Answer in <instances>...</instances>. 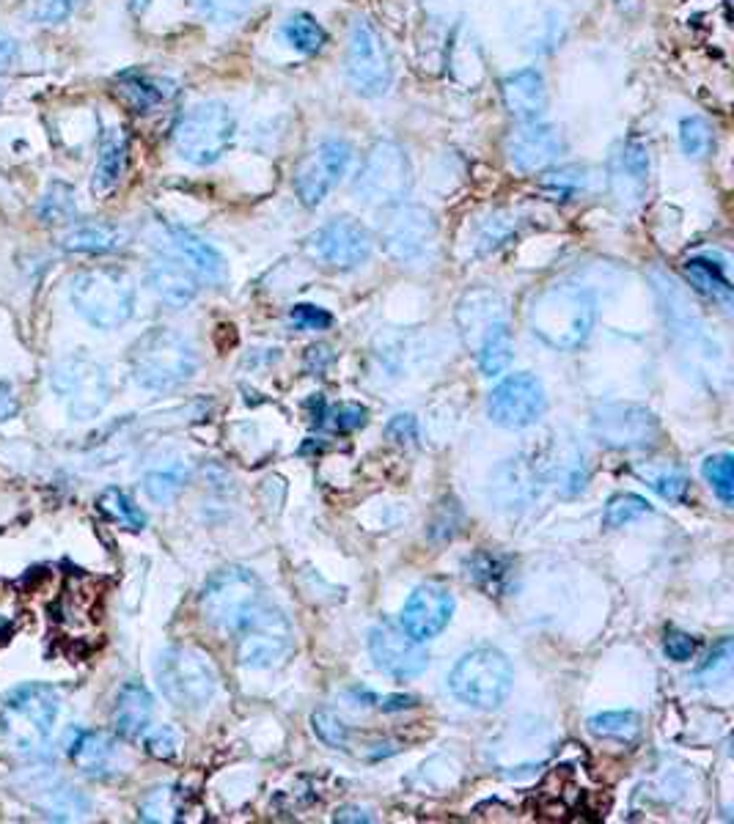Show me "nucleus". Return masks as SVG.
<instances>
[{
  "label": "nucleus",
  "instance_id": "f257e3e1",
  "mask_svg": "<svg viewBox=\"0 0 734 824\" xmlns=\"http://www.w3.org/2000/svg\"><path fill=\"white\" fill-rule=\"evenodd\" d=\"M597 302L587 289L572 284H553L542 289L529 306V327L547 347L578 349L592 336Z\"/></svg>",
  "mask_w": 734,
  "mask_h": 824
},
{
  "label": "nucleus",
  "instance_id": "f03ea898",
  "mask_svg": "<svg viewBox=\"0 0 734 824\" xmlns=\"http://www.w3.org/2000/svg\"><path fill=\"white\" fill-rule=\"evenodd\" d=\"M58 695L47 684H20L0 704V739L20 759H36L50 742Z\"/></svg>",
  "mask_w": 734,
  "mask_h": 824
},
{
  "label": "nucleus",
  "instance_id": "7ed1b4c3",
  "mask_svg": "<svg viewBox=\"0 0 734 824\" xmlns=\"http://www.w3.org/2000/svg\"><path fill=\"white\" fill-rule=\"evenodd\" d=\"M199 369L196 347L171 327L146 330L130 349V371L149 391H171L185 385Z\"/></svg>",
  "mask_w": 734,
  "mask_h": 824
},
{
  "label": "nucleus",
  "instance_id": "20e7f679",
  "mask_svg": "<svg viewBox=\"0 0 734 824\" xmlns=\"http://www.w3.org/2000/svg\"><path fill=\"white\" fill-rule=\"evenodd\" d=\"M69 300L88 324L116 330L135 313V284L119 267H88L72 278Z\"/></svg>",
  "mask_w": 734,
  "mask_h": 824
},
{
  "label": "nucleus",
  "instance_id": "39448f33",
  "mask_svg": "<svg viewBox=\"0 0 734 824\" xmlns=\"http://www.w3.org/2000/svg\"><path fill=\"white\" fill-rule=\"evenodd\" d=\"M234 135H237V119L234 110L226 103L217 99H204L185 110L174 124V152L185 163L196 168L215 165L223 154L232 148Z\"/></svg>",
  "mask_w": 734,
  "mask_h": 824
},
{
  "label": "nucleus",
  "instance_id": "423d86ee",
  "mask_svg": "<svg viewBox=\"0 0 734 824\" xmlns=\"http://www.w3.org/2000/svg\"><path fill=\"white\" fill-rule=\"evenodd\" d=\"M159 690L177 709H204L215 695L217 668L215 659L199 646H171L157 657L154 666Z\"/></svg>",
  "mask_w": 734,
  "mask_h": 824
},
{
  "label": "nucleus",
  "instance_id": "0eeeda50",
  "mask_svg": "<svg viewBox=\"0 0 734 824\" xmlns=\"http://www.w3.org/2000/svg\"><path fill=\"white\" fill-rule=\"evenodd\" d=\"M262 583L242 566L217 569L199 597L201 619L221 635H237L242 621L262 602Z\"/></svg>",
  "mask_w": 734,
  "mask_h": 824
},
{
  "label": "nucleus",
  "instance_id": "6e6552de",
  "mask_svg": "<svg viewBox=\"0 0 734 824\" xmlns=\"http://www.w3.org/2000/svg\"><path fill=\"white\" fill-rule=\"evenodd\" d=\"M413 188V165L407 152L393 141H377L366 152L353 179V193L371 210H391L402 204Z\"/></svg>",
  "mask_w": 734,
  "mask_h": 824
},
{
  "label": "nucleus",
  "instance_id": "1a4fd4ad",
  "mask_svg": "<svg viewBox=\"0 0 734 824\" xmlns=\"http://www.w3.org/2000/svg\"><path fill=\"white\" fill-rule=\"evenodd\" d=\"M514 673L507 654L498 648H473L454 666L449 688L462 704L476 709H498L512 690Z\"/></svg>",
  "mask_w": 734,
  "mask_h": 824
},
{
  "label": "nucleus",
  "instance_id": "9d476101",
  "mask_svg": "<svg viewBox=\"0 0 734 824\" xmlns=\"http://www.w3.org/2000/svg\"><path fill=\"white\" fill-rule=\"evenodd\" d=\"M295 652V630L292 621L286 619L284 610L275 605L262 602L257 605L242 626L237 630V659L239 666L257 668V671H270L281 668Z\"/></svg>",
  "mask_w": 734,
  "mask_h": 824
},
{
  "label": "nucleus",
  "instance_id": "9b49d317",
  "mask_svg": "<svg viewBox=\"0 0 734 824\" xmlns=\"http://www.w3.org/2000/svg\"><path fill=\"white\" fill-rule=\"evenodd\" d=\"M347 80L360 97H382L393 83V61L386 39L369 20L358 17L350 28Z\"/></svg>",
  "mask_w": 734,
  "mask_h": 824
},
{
  "label": "nucleus",
  "instance_id": "f8f14e48",
  "mask_svg": "<svg viewBox=\"0 0 734 824\" xmlns=\"http://www.w3.org/2000/svg\"><path fill=\"white\" fill-rule=\"evenodd\" d=\"M52 387L78 421L103 413L110 398L108 371L86 355H69L52 369Z\"/></svg>",
  "mask_w": 734,
  "mask_h": 824
},
{
  "label": "nucleus",
  "instance_id": "ddd939ff",
  "mask_svg": "<svg viewBox=\"0 0 734 824\" xmlns=\"http://www.w3.org/2000/svg\"><path fill=\"white\" fill-rule=\"evenodd\" d=\"M380 239L393 262H416L438 239V220L427 206L396 204L382 217Z\"/></svg>",
  "mask_w": 734,
  "mask_h": 824
},
{
  "label": "nucleus",
  "instance_id": "4468645a",
  "mask_svg": "<svg viewBox=\"0 0 734 824\" xmlns=\"http://www.w3.org/2000/svg\"><path fill=\"white\" fill-rule=\"evenodd\" d=\"M375 239L364 223L353 217H333L311 234L308 251L333 270H355L369 262Z\"/></svg>",
  "mask_w": 734,
  "mask_h": 824
},
{
  "label": "nucleus",
  "instance_id": "2eb2a0df",
  "mask_svg": "<svg viewBox=\"0 0 734 824\" xmlns=\"http://www.w3.org/2000/svg\"><path fill=\"white\" fill-rule=\"evenodd\" d=\"M353 159V146L347 141H322L295 171V193L303 206H319L328 193L339 184V179L347 174V165Z\"/></svg>",
  "mask_w": 734,
  "mask_h": 824
},
{
  "label": "nucleus",
  "instance_id": "dca6fc26",
  "mask_svg": "<svg viewBox=\"0 0 734 824\" xmlns=\"http://www.w3.org/2000/svg\"><path fill=\"white\" fill-rule=\"evenodd\" d=\"M369 654L382 673L396 679L418 677L429 666L424 641L413 637L402 624H393V621H380L369 632Z\"/></svg>",
  "mask_w": 734,
  "mask_h": 824
},
{
  "label": "nucleus",
  "instance_id": "f3484780",
  "mask_svg": "<svg viewBox=\"0 0 734 824\" xmlns=\"http://www.w3.org/2000/svg\"><path fill=\"white\" fill-rule=\"evenodd\" d=\"M487 413L493 423L504 429H525L545 413V391L531 374H514L493 387L487 398Z\"/></svg>",
  "mask_w": 734,
  "mask_h": 824
},
{
  "label": "nucleus",
  "instance_id": "a211bd4d",
  "mask_svg": "<svg viewBox=\"0 0 734 824\" xmlns=\"http://www.w3.org/2000/svg\"><path fill=\"white\" fill-rule=\"evenodd\" d=\"M594 434L611 449H647L658 438V421L649 409L636 404H611L597 409Z\"/></svg>",
  "mask_w": 734,
  "mask_h": 824
},
{
  "label": "nucleus",
  "instance_id": "6ab92c4d",
  "mask_svg": "<svg viewBox=\"0 0 734 824\" xmlns=\"http://www.w3.org/2000/svg\"><path fill=\"white\" fill-rule=\"evenodd\" d=\"M451 613H454L451 588L440 581H429L422 583L404 605L402 626L418 641H429L449 626Z\"/></svg>",
  "mask_w": 734,
  "mask_h": 824
},
{
  "label": "nucleus",
  "instance_id": "aec40b11",
  "mask_svg": "<svg viewBox=\"0 0 734 824\" xmlns=\"http://www.w3.org/2000/svg\"><path fill=\"white\" fill-rule=\"evenodd\" d=\"M509 165L520 174H536L561 152V138L545 121H520L504 143Z\"/></svg>",
  "mask_w": 734,
  "mask_h": 824
},
{
  "label": "nucleus",
  "instance_id": "412c9836",
  "mask_svg": "<svg viewBox=\"0 0 734 824\" xmlns=\"http://www.w3.org/2000/svg\"><path fill=\"white\" fill-rule=\"evenodd\" d=\"M457 322H460L462 338H465L467 349L476 353L496 330L509 327L507 302H504V297L493 289H473L460 300Z\"/></svg>",
  "mask_w": 734,
  "mask_h": 824
},
{
  "label": "nucleus",
  "instance_id": "4be33fe9",
  "mask_svg": "<svg viewBox=\"0 0 734 824\" xmlns=\"http://www.w3.org/2000/svg\"><path fill=\"white\" fill-rule=\"evenodd\" d=\"M611 193L621 206L641 204L649 184V148L641 141H625L611 157Z\"/></svg>",
  "mask_w": 734,
  "mask_h": 824
},
{
  "label": "nucleus",
  "instance_id": "5701e85b",
  "mask_svg": "<svg viewBox=\"0 0 734 824\" xmlns=\"http://www.w3.org/2000/svg\"><path fill=\"white\" fill-rule=\"evenodd\" d=\"M501 99L518 121H540L547 110V86L540 69H520L504 77Z\"/></svg>",
  "mask_w": 734,
  "mask_h": 824
},
{
  "label": "nucleus",
  "instance_id": "b1692460",
  "mask_svg": "<svg viewBox=\"0 0 734 824\" xmlns=\"http://www.w3.org/2000/svg\"><path fill=\"white\" fill-rule=\"evenodd\" d=\"M168 242H171V248H174V256L182 259V262L188 264L196 275H199V280H206V284H215V286L226 284V278H228L226 259H223L221 251L212 248L206 239H201L199 234L188 231V228H182V226H171L168 228Z\"/></svg>",
  "mask_w": 734,
  "mask_h": 824
},
{
  "label": "nucleus",
  "instance_id": "393cba45",
  "mask_svg": "<svg viewBox=\"0 0 734 824\" xmlns=\"http://www.w3.org/2000/svg\"><path fill=\"white\" fill-rule=\"evenodd\" d=\"M149 286L171 308H185L199 295V275L177 256H159L149 264Z\"/></svg>",
  "mask_w": 734,
  "mask_h": 824
},
{
  "label": "nucleus",
  "instance_id": "a878e982",
  "mask_svg": "<svg viewBox=\"0 0 734 824\" xmlns=\"http://www.w3.org/2000/svg\"><path fill=\"white\" fill-rule=\"evenodd\" d=\"M114 94L132 114H152L154 108L171 99L174 83L166 77L141 72V69H127V72H119L114 77Z\"/></svg>",
  "mask_w": 734,
  "mask_h": 824
},
{
  "label": "nucleus",
  "instance_id": "bb28decb",
  "mask_svg": "<svg viewBox=\"0 0 734 824\" xmlns=\"http://www.w3.org/2000/svg\"><path fill=\"white\" fill-rule=\"evenodd\" d=\"M74 767L86 773L88 778H110L121 769V751L110 733L103 731H80L69 745Z\"/></svg>",
  "mask_w": 734,
  "mask_h": 824
},
{
  "label": "nucleus",
  "instance_id": "cd10ccee",
  "mask_svg": "<svg viewBox=\"0 0 734 824\" xmlns=\"http://www.w3.org/2000/svg\"><path fill=\"white\" fill-rule=\"evenodd\" d=\"M564 17L561 12L550 7H525L514 14L512 31L518 36L520 47L529 52H550L564 39Z\"/></svg>",
  "mask_w": 734,
  "mask_h": 824
},
{
  "label": "nucleus",
  "instance_id": "c85d7f7f",
  "mask_svg": "<svg viewBox=\"0 0 734 824\" xmlns=\"http://www.w3.org/2000/svg\"><path fill=\"white\" fill-rule=\"evenodd\" d=\"M127 157H130V141H127L125 130H119V127L105 130L103 141H99L97 165H94V195L103 199V195H110L119 188V182L125 179L127 171Z\"/></svg>",
  "mask_w": 734,
  "mask_h": 824
},
{
  "label": "nucleus",
  "instance_id": "c756f323",
  "mask_svg": "<svg viewBox=\"0 0 734 824\" xmlns=\"http://www.w3.org/2000/svg\"><path fill=\"white\" fill-rule=\"evenodd\" d=\"M154 701L141 682H127L114 704V731L121 739H138L152 723Z\"/></svg>",
  "mask_w": 734,
  "mask_h": 824
},
{
  "label": "nucleus",
  "instance_id": "7c9ffc66",
  "mask_svg": "<svg viewBox=\"0 0 734 824\" xmlns=\"http://www.w3.org/2000/svg\"><path fill=\"white\" fill-rule=\"evenodd\" d=\"M127 244V234L110 223H80L72 226L61 239V248L67 253H88V256H103L114 253Z\"/></svg>",
  "mask_w": 734,
  "mask_h": 824
},
{
  "label": "nucleus",
  "instance_id": "2f4dec72",
  "mask_svg": "<svg viewBox=\"0 0 734 824\" xmlns=\"http://www.w3.org/2000/svg\"><path fill=\"white\" fill-rule=\"evenodd\" d=\"M467 577L489 597H501L512 583V563L496 552H476L465 561Z\"/></svg>",
  "mask_w": 734,
  "mask_h": 824
},
{
  "label": "nucleus",
  "instance_id": "473e14b6",
  "mask_svg": "<svg viewBox=\"0 0 734 824\" xmlns=\"http://www.w3.org/2000/svg\"><path fill=\"white\" fill-rule=\"evenodd\" d=\"M36 217H39L45 226H69L78 217V201H74L72 184L67 182H50V188L45 190V195L36 204Z\"/></svg>",
  "mask_w": 734,
  "mask_h": 824
},
{
  "label": "nucleus",
  "instance_id": "72a5a7b5",
  "mask_svg": "<svg viewBox=\"0 0 734 824\" xmlns=\"http://www.w3.org/2000/svg\"><path fill=\"white\" fill-rule=\"evenodd\" d=\"M685 275L710 300L723 302V306L732 302V286H729L726 275H723V264L707 262V259H688L685 262Z\"/></svg>",
  "mask_w": 734,
  "mask_h": 824
},
{
  "label": "nucleus",
  "instance_id": "f704fd0d",
  "mask_svg": "<svg viewBox=\"0 0 734 824\" xmlns=\"http://www.w3.org/2000/svg\"><path fill=\"white\" fill-rule=\"evenodd\" d=\"M97 506H99V512L110 520V523L121 525V528H127V530L146 528V514H143L141 509L135 506V501H132L130 494L121 492L119 487L105 489V492L99 494Z\"/></svg>",
  "mask_w": 734,
  "mask_h": 824
},
{
  "label": "nucleus",
  "instance_id": "c9c22d12",
  "mask_svg": "<svg viewBox=\"0 0 734 824\" xmlns=\"http://www.w3.org/2000/svg\"><path fill=\"white\" fill-rule=\"evenodd\" d=\"M284 39L289 41L297 52H303V56H317V52H322V47L328 45V34H324V28L306 12L292 14V17L286 20Z\"/></svg>",
  "mask_w": 734,
  "mask_h": 824
},
{
  "label": "nucleus",
  "instance_id": "e433bc0d",
  "mask_svg": "<svg viewBox=\"0 0 734 824\" xmlns=\"http://www.w3.org/2000/svg\"><path fill=\"white\" fill-rule=\"evenodd\" d=\"M587 168L583 165H561V168H550V171L542 177L540 188L542 193L550 195L553 201H572L578 193L587 190Z\"/></svg>",
  "mask_w": 734,
  "mask_h": 824
},
{
  "label": "nucleus",
  "instance_id": "4c0bfd02",
  "mask_svg": "<svg viewBox=\"0 0 734 824\" xmlns=\"http://www.w3.org/2000/svg\"><path fill=\"white\" fill-rule=\"evenodd\" d=\"M512 353H514L512 330L509 327L496 330V333H493V336H489L487 342L476 349L478 369H482V374H487V377L501 374V371L512 363Z\"/></svg>",
  "mask_w": 734,
  "mask_h": 824
},
{
  "label": "nucleus",
  "instance_id": "58836bf2",
  "mask_svg": "<svg viewBox=\"0 0 734 824\" xmlns=\"http://www.w3.org/2000/svg\"><path fill=\"white\" fill-rule=\"evenodd\" d=\"M589 731L594 737L616 739V742H630L641 733V717L636 712H603L589 720Z\"/></svg>",
  "mask_w": 734,
  "mask_h": 824
},
{
  "label": "nucleus",
  "instance_id": "ea45409f",
  "mask_svg": "<svg viewBox=\"0 0 734 824\" xmlns=\"http://www.w3.org/2000/svg\"><path fill=\"white\" fill-rule=\"evenodd\" d=\"M649 512H652V506L647 503V498L632 492H621L614 494L608 501V506H605L603 525L605 528H621V525H630L636 523V520L647 517Z\"/></svg>",
  "mask_w": 734,
  "mask_h": 824
},
{
  "label": "nucleus",
  "instance_id": "a19ab883",
  "mask_svg": "<svg viewBox=\"0 0 734 824\" xmlns=\"http://www.w3.org/2000/svg\"><path fill=\"white\" fill-rule=\"evenodd\" d=\"M188 483V473L182 467H168V470H154L143 478V492L149 494V501L154 503H171L177 501V494L182 492Z\"/></svg>",
  "mask_w": 734,
  "mask_h": 824
},
{
  "label": "nucleus",
  "instance_id": "79ce46f5",
  "mask_svg": "<svg viewBox=\"0 0 734 824\" xmlns=\"http://www.w3.org/2000/svg\"><path fill=\"white\" fill-rule=\"evenodd\" d=\"M701 473L710 481L712 492L721 498L723 506H732L734 503V459L732 454H715L707 456Z\"/></svg>",
  "mask_w": 734,
  "mask_h": 824
},
{
  "label": "nucleus",
  "instance_id": "37998d69",
  "mask_svg": "<svg viewBox=\"0 0 734 824\" xmlns=\"http://www.w3.org/2000/svg\"><path fill=\"white\" fill-rule=\"evenodd\" d=\"M643 476V481L655 489L661 498L666 501H685V492H688V478L677 467H641L638 470Z\"/></svg>",
  "mask_w": 734,
  "mask_h": 824
},
{
  "label": "nucleus",
  "instance_id": "c03bdc74",
  "mask_svg": "<svg viewBox=\"0 0 734 824\" xmlns=\"http://www.w3.org/2000/svg\"><path fill=\"white\" fill-rule=\"evenodd\" d=\"M710 121L701 119V116H688V119L679 121V146H683L685 157H705L710 152Z\"/></svg>",
  "mask_w": 734,
  "mask_h": 824
},
{
  "label": "nucleus",
  "instance_id": "a18cd8bd",
  "mask_svg": "<svg viewBox=\"0 0 734 824\" xmlns=\"http://www.w3.org/2000/svg\"><path fill=\"white\" fill-rule=\"evenodd\" d=\"M179 797L177 789L166 786V789H152L141 802V819L143 822H171L177 819Z\"/></svg>",
  "mask_w": 734,
  "mask_h": 824
},
{
  "label": "nucleus",
  "instance_id": "49530a36",
  "mask_svg": "<svg viewBox=\"0 0 734 824\" xmlns=\"http://www.w3.org/2000/svg\"><path fill=\"white\" fill-rule=\"evenodd\" d=\"M257 0H193V7L217 25H232L251 12Z\"/></svg>",
  "mask_w": 734,
  "mask_h": 824
},
{
  "label": "nucleus",
  "instance_id": "de8ad7c7",
  "mask_svg": "<svg viewBox=\"0 0 734 824\" xmlns=\"http://www.w3.org/2000/svg\"><path fill=\"white\" fill-rule=\"evenodd\" d=\"M311 728L328 748H336V751L339 748H347L350 728H347V723L336 715V712L317 709L311 715Z\"/></svg>",
  "mask_w": 734,
  "mask_h": 824
},
{
  "label": "nucleus",
  "instance_id": "09e8293b",
  "mask_svg": "<svg viewBox=\"0 0 734 824\" xmlns=\"http://www.w3.org/2000/svg\"><path fill=\"white\" fill-rule=\"evenodd\" d=\"M146 753L149 756L159 759V762H171L179 756V748H182V737H179L177 728L171 726H157L146 733Z\"/></svg>",
  "mask_w": 734,
  "mask_h": 824
},
{
  "label": "nucleus",
  "instance_id": "8fccbe9b",
  "mask_svg": "<svg viewBox=\"0 0 734 824\" xmlns=\"http://www.w3.org/2000/svg\"><path fill=\"white\" fill-rule=\"evenodd\" d=\"M74 0H31V17L36 23L58 25L72 14Z\"/></svg>",
  "mask_w": 734,
  "mask_h": 824
},
{
  "label": "nucleus",
  "instance_id": "3c124183",
  "mask_svg": "<svg viewBox=\"0 0 734 824\" xmlns=\"http://www.w3.org/2000/svg\"><path fill=\"white\" fill-rule=\"evenodd\" d=\"M292 322L303 330H328L333 324V317L324 308L319 306H308V302H300L289 311Z\"/></svg>",
  "mask_w": 734,
  "mask_h": 824
},
{
  "label": "nucleus",
  "instance_id": "603ef678",
  "mask_svg": "<svg viewBox=\"0 0 734 824\" xmlns=\"http://www.w3.org/2000/svg\"><path fill=\"white\" fill-rule=\"evenodd\" d=\"M366 418H369V409L360 407V404H342V407L333 409V427L339 432H353V429L366 427Z\"/></svg>",
  "mask_w": 734,
  "mask_h": 824
},
{
  "label": "nucleus",
  "instance_id": "864d4df0",
  "mask_svg": "<svg viewBox=\"0 0 734 824\" xmlns=\"http://www.w3.org/2000/svg\"><path fill=\"white\" fill-rule=\"evenodd\" d=\"M696 652V641L688 635V632L679 630H668L666 632V654L674 659V662H688Z\"/></svg>",
  "mask_w": 734,
  "mask_h": 824
},
{
  "label": "nucleus",
  "instance_id": "5fc2aeb1",
  "mask_svg": "<svg viewBox=\"0 0 734 824\" xmlns=\"http://www.w3.org/2000/svg\"><path fill=\"white\" fill-rule=\"evenodd\" d=\"M388 440H393L396 445H413L418 440V427L413 416H396L386 429Z\"/></svg>",
  "mask_w": 734,
  "mask_h": 824
},
{
  "label": "nucleus",
  "instance_id": "6e6d98bb",
  "mask_svg": "<svg viewBox=\"0 0 734 824\" xmlns=\"http://www.w3.org/2000/svg\"><path fill=\"white\" fill-rule=\"evenodd\" d=\"M20 413V398L9 382H0V423L12 421Z\"/></svg>",
  "mask_w": 734,
  "mask_h": 824
},
{
  "label": "nucleus",
  "instance_id": "4d7b16f0",
  "mask_svg": "<svg viewBox=\"0 0 734 824\" xmlns=\"http://www.w3.org/2000/svg\"><path fill=\"white\" fill-rule=\"evenodd\" d=\"M333 819H336V822H371L369 813L360 811V808H353V805L339 808L336 816H333Z\"/></svg>",
  "mask_w": 734,
  "mask_h": 824
},
{
  "label": "nucleus",
  "instance_id": "13d9d810",
  "mask_svg": "<svg viewBox=\"0 0 734 824\" xmlns=\"http://www.w3.org/2000/svg\"><path fill=\"white\" fill-rule=\"evenodd\" d=\"M382 709L386 712H393V709H407V706H416V698H411V695H391V698L382 701Z\"/></svg>",
  "mask_w": 734,
  "mask_h": 824
},
{
  "label": "nucleus",
  "instance_id": "bf43d9fd",
  "mask_svg": "<svg viewBox=\"0 0 734 824\" xmlns=\"http://www.w3.org/2000/svg\"><path fill=\"white\" fill-rule=\"evenodd\" d=\"M14 56H17V47H14V41H9V39H3V36H0V69L9 67V63L14 61Z\"/></svg>",
  "mask_w": 734,
  "mask_h": 824
},
{
  "label": "nucleus",
  "instance_id": "052dcab7",
  "mask_svg": "<svg viewBox=\"0 0 734 824\" xmlns=\"http://www.w3.org/2000/svg\"><path fill=\"white\" fill-rule=\"evenodd\" d=\"M132 9H135V12H146L149 0H132Z\"/></svg>",
  "mask_w": 734,
  "mask_h": 824
}]
</instances>
